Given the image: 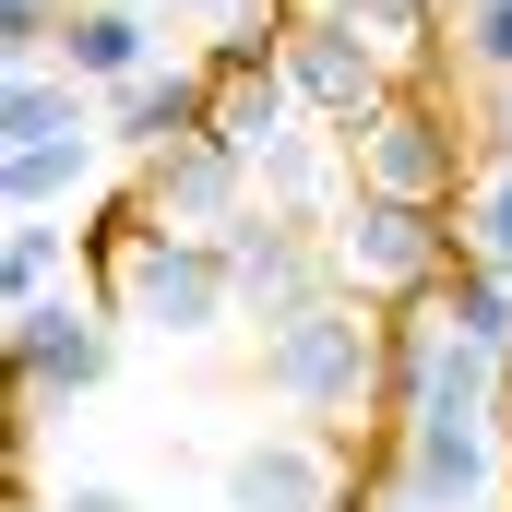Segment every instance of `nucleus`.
Returning a JSON list of instances; mask_svg holds the SVG:
<instances>
[{"label":"nucleus","mask_w":512,"mask_h":512,"mask_svg":"<svg viewBox=\"0 0 512 512\" xmlns=\"http://www.w3.org/2000/svg\"><path fill=\"white\" fill-rule=\"evenodd\" d=\"M84 262H96V298L143 322V334H215V322H239V274H227V239H179V227H143L131 215V191L96 203V227H84Z\"/></svg>","instance_id":"obj_1"},{"label":"nucleus","mask_w":512,"mask_h":512,"mask_svg":"<svg viewBox=\"0 0 512 512\" xmlns=\"http://www.w3.org/2000/svg\"><path fill=\"white\" fill-rule=\"evenodd\" d=\"M262 382L286 393L310 429H358V417H382V382H393V310L346 298V286L298 298L286 322H262Z\"/></svg>","instance_id":"obj_2"},{"label":"nucleus","mask_w":512,"mask_h":512,"mask_svg":"<svg viewBox=\"0 0 512 512\" xmlns=\"http://www.w3.org/2000/svg\"><path fill=\"white\" fill-rule=\"evenodd\" d=\"M322 262H334L346 298L405 310V298H429V286L465 262V227H453V203H382V191H358V203L322 227Z\"/></svg>","instance_id":"obj_3"},{"label":"nucleus","mask_w":512,"mask_h":512,"mask_svg":"<svg viewBox=\"0 0 512 512\" xmlns=\"http://www.w3.org/2000/svg\"><path fill=\"white\" fill-rule=\"evenodd\" d=\"M346 167H358V191H382V203H465V191H477V143L453 131V108H441L429 84H393L382 108L346 131Z\"/></svg>","instance_id":"obj_4"},{"label":"nucleus","mask_w":512,"mask_h":512,"mask_svg":"<svg viewBox=\"0 0 512 512\" xmlns=\"http://www.w3.org/2000/svg\"><path fill=\"white\" fill-rule=\"evenodd\" d=\"M131 215L143 227H179V239H227L239 215H251V191H262V167L251 155H227L215 131H179V143H155V155H131Z\"/></svg>","instance_id":"obj_5"},{"label":"nucleus","mask_w":512,"mask_h":512,"mask_svg":"<svg viewBox=\"0 0 512 512\" xmlns=\"http://www.w3.org/2000/svg\"><path fill=\"white\" fill-rule=\"evenodd\" d=\"M0 346H12V393L24 405H72L120 370V310L108 298H36V310H0Z\"/></svg>","instance_id":"obj_6"},{"label":"nucleus","mask_w":512,"mask_h":512,"mask_svg":"<svg viewBox=\"0 0 512 512\" xmlns=\"http://www.w3.org/2000/svg\"><path fill=\"white\" fill-rule=\"evenodd\" d=\"M286 84H298V108H310L322 131H358L405 72H393V48L358 24V12H310V24H286Z\"/></svg>","instance_id":"obj_7"},{"label":"nucleus","mask_w":512,"mask_h":512,"mask_svg":"<svg viewBox=\"0 0 512 512\" xmlns=\"http://www.w3.org/2000/svg\"><path fill=\"white\" fill-rule=\"evenodd\" d=\"M501 417H405L393 429V489L417 512H477L501 489Z\"/></svg>","instance_id":"obj_8"},{"label":"nucleus","mask_w":512,"mask_h":512,"mask_svg":"<svg viewBox=\"0 0 512 512\" xmlns=\"http://www.w3.org/2000/svg\"><path fill=\"white\" fill-rule=\"evenodd\" d=\"M227 512H346L334 429H262L227 453Z\"/></svg>","instance_id":"obj_9"},{"label":"nucleus","mask_w":512,"mask_h":512,"mask_svg":"<svg viewBox=\"0 0 512 512\" xmlns=\"http://www.w3.org/2000/svg\"><path fill=\"white\" fill-rule=\"evenodd\" d=\"M96 179H108V120L48 131V143H0V203L12 215H72V203H96Z\"/></svg>","instance_id":"obj_10"},{"label":"nucleus","mask_w":512,"mask_h":512,"mask_svg":"<svg viewBox=\"0 0 512 512\" xmlns=\"http://www.w3.org/2000/svg\"><path fill=\"white\" fill-rule=\"evenodd\" d=\"M203 108H215L203 60H155V72H131V84H108V96H96V120H108V143H120V155H155V143L203 131Z\"/></svg>","instance_id":"obj_11"},{"label":"nucleus","mask_w":512,"mask_h":512,"mask_svg":"<svg viewBox=\"0 0 512 512\" xmlns=\"http://www.w3.org/2000/svg\"><path fill=\"white\" fill-rule=\"evenodd\" d=\"M155 24H167V12H143V0H72L48 60L84 72V84L108 96V84H131V72H155Z\"/></svg>","instance_id":"obj_12"},{"label":"nucleus","mask_w":512,"mask_h":512,"mask_svg":"<svg viewBox=\"0 0 512 512\" xmlns=\"http://www.w3.org/2000/svg\"><path fill=\"white\" fill-rule=\"evenodd\" d=\"M84 120H96V84H84V72L12 60V84H0V143H48V131H84Z\"/></svg>","instance_id":"obj_13"},{"label":"nucleus","mask_w":512,"mask_h":512,"mask_svg":"<svg viewBox=\"0 0 512 512\" xmlns=\"http://www.w3.org/2000/svg\"><path fill=\"white\" fill-rule=\"evenodd\" d=\"M60 274H72V227L60 215H12V239H0V310L60 298Z\"/></svg>","instance_id":"obj_14"},{"label":"nucleus","mask_w":512,"mask_h":512,"mask_svg":"<svg viewBox=\"0 0 512 512\" xmlns=\"http://www.w3.org/2000/svg\"><path fill=\"white\" fill-rule=\"evenodd\" d=\"M346 12H358V24L382 36V48H393V72L417 84V48L441 36V0H346Z\"/></svg>","instance_id":"obj_15"},{"label":"nucleus","mask_w":512,"mask_h":512,"mask_svg":"<svg viewBox=\"0 0 512 512\" xmlns=\"http://www.w3.org/2000/svg\"><path fill=\"white\" fill-rule=\"evenodd\" d=\"M465 251H489V262L512 274V155L477 179V191H465Z\"/></svg>","instance_id":"obj_16"},{"label":"nucleus","mask_w":512,"mask_h":512,"mask_svg":"<svg viewBox=\"0 0 512 512\" xmlns=\"http://www.w3.org/2000/svg\"><path fill=\"white\" fill-rule=\"evenodd\" d=\"M465 60L512 84V0H465Z\"/></svg>","instance_id":"obj_17"},{"label":"nucleus","mask_w":512,"mask_h":512,"mask_svg":"<svg viewBox=\"0 0 512 512\" xmlns=\"http://www.w3.org/2000/svg\"><path fill=\"white\" fill-rule=\"evenodd\" d=\"M143 12H215V24H274V0H262V12H251V0H143Z\"/></svg>","instance_id":"obj_18"},{"label":"nucleus","mask_w":512,"mask_h":512,"mask_svg":"<svg viewBox=\"0 0 512 512\" xmlns=\"http://www.w3.org/2000/svg\"><path fill=\"white\" fill-rule=\"evenodd\" d=\"M48 512H131V501H120V489H96V477H84V489H60Z\"/></svg>","instance_id":"obj_19"},{"label":"nucleus","mask_w":512,"mask_h":512,"mask_svg":"<svg viewBox=\"0 0 512 512\" xmlns=\"http://www.w3.org/2000/svg\"><path fill=\"white\" fill-rule=\"evenodd\" d=\"M477 155H489V167L512 155V84H501V120H489V143H477Z\"/></svg>","instance_id":"obj_20"},{"label":"nucleus","mask_w":512,"mask_h":512,"mask_svg":"<svg viewBox=\"0 0 512 512\" xmlns=\"http://www.w3.org/2000/svg\"><path fill=\"white\" fill-rule=\"evenodd\" d=\"M274 12H286V24H310V12H346V0H274Z\"/></svg>","instance_id":"obj_21"}]
</instances>
